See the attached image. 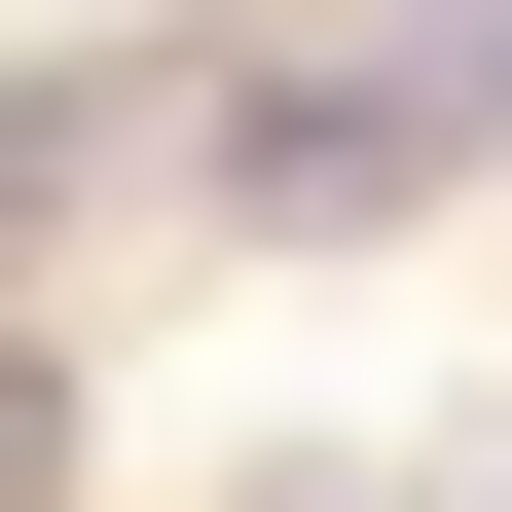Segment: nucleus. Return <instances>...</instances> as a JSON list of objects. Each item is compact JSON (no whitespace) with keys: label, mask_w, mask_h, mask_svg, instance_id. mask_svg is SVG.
Returning a JSON list of instances; mask_svg holds the SVG:
<instances>
[{"label":"nucleus","mask_w":512,"mask_h":512,"mask_svg":"<svg viewBox=\"0 0 512 512\" xmlns=\"http://www.w3.org/2000/svg\"><path fill=\"white\" fill-rule=\"evenodd\" d=\"M37 476H74V366H37V330H0V512H37Z\"/></svg>","instance_id":"1"}]
</instances>
